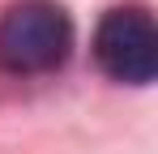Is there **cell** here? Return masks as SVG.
Listing matches in <instances>:
<instances>
[{"instance_id":"6da1fadb","label":"cell","mask_w":158,"mask_h":154,"mask_svg":"<svg viewBox=\"0 0 158 154\" xmlns=\"http://www.w3.org/2000/svg\"><path fill=\"white\" fill-rule=\"evenodd\" d=\"M73 47V26L52 0H17L0 17V64L9 73H47Z\"/></svg>"},{"instance_id":"7a4b0ae2","label":"cell","mask_w":158,"mask_h":154,"mask_svg":"<svg viewBox=\"0 0 158 154\" xmlns=\"http://www.w3.org/2000/svg\"><path fill=\"white\" fill-rule=\"evenodd\" d=\"M94 60L107 77L145 86L158 73V30L141 9H111L94 34Z\"/></svg>"}]
</instances>
